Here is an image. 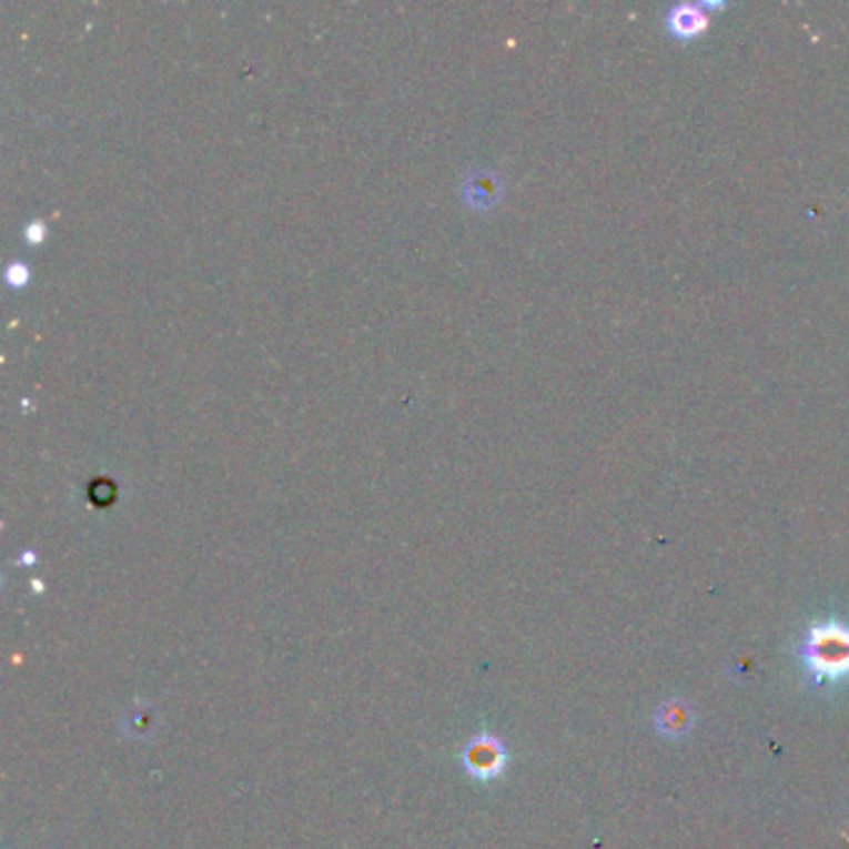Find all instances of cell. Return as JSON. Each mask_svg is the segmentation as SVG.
Instances as JSON below:
<instances>
[{
    "instance_id": "obj_1",
    "label": "cell",
    "mask_w": 849,
    "mask_h": 849,
    "mask_svg": "<svg viewBox=\"0 0 849 849\" xmlns=\"http://www.w3.org/2000/svg\"><path fill=\"white\" fill-rule=\"evenodd\" d=\"M800 653L817 685L840 680L849 675V628L840 623L812 626Z\"/></svg>"
},
{
    "instance_id": "obj_3",
    "label": "cell",
    "mask_w": 849,
    "mask_h": 849,
    "mask_svg": "<svg viewBox=\"0 0 849 849\" xmlns=\"http://www.w3.org/2000/svg\"><path fill=\"white\" fill-rule=\"evenodd\" d=\"M658 725L663 730H668L670 735L675 732H685L690 728V712L683 708V705H665L660 710Z\"/></svg>"
},
{
    "instance_id": "obj_2",
    "label": "cell",
    "mask_w": 849,
    "mask_h": 849,
    "mask_svg": "<svg viewBox=\"0 0 849 849\" xmlns=\"http://www.w3.org/2000/svg\"><path fill=\"white\" fill-rule=\"evenodd\" d=\"M472 755V770H478V775H494L501 770V762H504V755H501L496 742H481Z\"/></svg>"
}]
</instances>
